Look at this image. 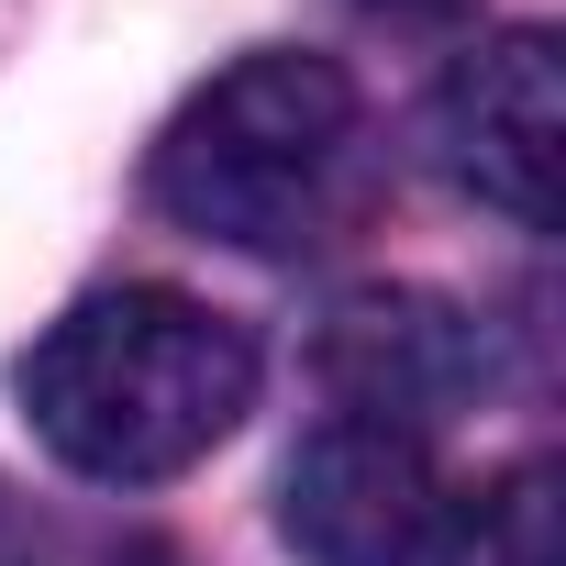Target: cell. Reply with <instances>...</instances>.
<instances>
[{
	"label": "cell",
	"mask_w": 566,
	"mask_h": 566,
	"mask_svg": "<svg viewBox=\"0 0 566 566\" xmlns=\"http://www.w3.org/2000/svg\"><path fill=\"white\" fill-rule=\"evenodd\" d=\"M255 411V345L189 290H90L23 356L34 444L90 489H156Z\"/></svg>",
	"instance_id": "obj_1"
},
{
	"label": "cell",
	"mask_w": 566,
	"mask_h": 566,
	"mask_svg": "<svg viewBox=\"0 0 566 566\" xmlns=\"http://www.w3.org/2000/svg\"><path fill=\"white\" fill-rule=\"evenodd\" d=\"M367 178V112L334 56L266 45L233 56L211 90L178 101V123L145 156V189L178 233L233 244V255H312L356 211Z\"/></svg>",
	"instance_id": "obj_2"
},
{
	"label": "cell",
	"mask_w": 566,
	"mask_h": 566,
	"mask_svg": "<svg viewBox=\"0 0 566 566\" xmlns=\"http://www.w3.org/2000/svg\"><path fill=\"white\" fill-rule=\"evenodd\" d=\"M444 467L411 422L334 411L290 478H277V533L301 544V566H433L444 544Z\"/></svg>",
	"instance_id": "obj_3"
},
{
	"label": "cell",
	"mask_w": 566,
	"mask_h": 566,
	"mask_svg": "<svg viewBox=\"0 0 566 566\" xmlns=\"http://www.w3.org/2000/svg\"><path fill=\"white\" fill-rule=\"evenodd\" d=\"M433 167L511 211L522 233L555 222V167H566V90H555V34L544 23H511V34H478L444 90H433Z\"/></svg>",
	"instance_id": "obj_4"
},
{
	"label": "cell",
	"mask_w": 566,
	"mask_h": 566,
	"mask_svg": "<svg viewBox=\"0 0 566 566\" xmlns=\"http://www.w3.org/2000/svg\"><path fill=\"white\" fill-rule=\"evenodd\" d=\"M478 378V334L455 301H422V290H356L334 323H323V389L367 422H433L444 400H467Z\"/></svg>",
	"instance_id": "obj_5"
},
{
	"label": "cell",
	"mask_w": 566,
	"mask_h": 566,
	"mask_svg": "<svg viewBox=\"0 0 566 566\" xmlns=\"http://www.w3.org/2000/svg\"><path fill=\"white\" fill-rule=\"evenodd\" d=\"M433 566H555V478L522 455V467H500L489 489H467V500L444 511Z\"/></svg>",
	"instance_id": "obj_6"
},
{
	"label": "cell",
	"mask_w": 566,
	"mask_h": 566,
	"mask_svg": "<svg viewBox=\"0 0 566 566\" xmlns=\"http://www.w3.org/2000/svg\"><path fill=\"white\" fill-rule=\"evenodd\" d=\"M0 566H178L156 533L101 522V511H45V500H0Z\"/></svg>",
	"instance_id": "obj_7"
},
{
	"label": "cell",
	"mask_w": 566,
	"mask_h": 566,
	"mask_svg": "<svg viewBox=\"0 0 566 566\" xmlns=\"http://www.w3.org/2000/svg\"><path fill=\"white\" fill-rule=\"evenodd\" d=\"M356 12H367V23H455L467 0H356Z\"/></svg>",
	"instance_id": "obj_8"
}]
</instances>
